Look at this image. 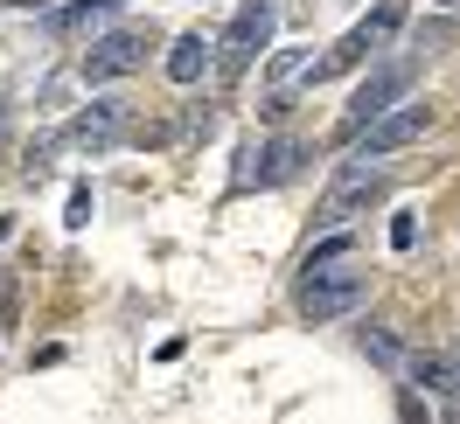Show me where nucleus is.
I'll return each instance as SVG.
<instances>
[{"mask_svg": "<svg viewBox=\"0 0 460 424\" xmlns=\"http://www.w3.org/2000/svg\"><path fill=\"white\" fill-rule=\"evenodd\" d=\"M384 195H391V174H384V168H370V160H342L335 181H328L321 202H314V223L321 229H342L349 216H370Z\"/></svg>", "mask_w": 460, "mask_h": 424, "instance_id": "obj_3", "label": "nucleus"}, {"mask_svg": "<svg viewBox=\"0 0 460 424\" xmlns=\"http://www.w3.org/2000/svg\"><path fill=\"white\" fill-rule=\"evenodd\" d=\"M209 63H217V42H209L202 29L174 35V49H168V77H174V84H196V77L209 70Z\"/></svg>", "mask_w": 460, "mask_h": 424, "instance_id": "obj_10", "label": "nucleus"}, {"mask_svg": "<svg viewBox=\"0 0 460 424\" xmlns=\"http://www.w3.org/2000/svg\"><path fill=\"white\" fill-rule=\"evenodd\" d=\"M272 22H279V7H272V0H244V7H237V22L224 29V42H217V70H224V77H244V70L265 56Z\"/></svg>", "mask_w": 460, "mask_h": 424, "instance_id": "obj_6", "label": "nucleus"}, {"mask_svg": "<svg viewBox=\"0 0 460 424\" xmlns=\"http://www.w3.org/2000/svg\"><path fill=\"white\" fill-rule=\"evenodd\" d=\"M119 7H126V0H77V7H63V14H57V29L63 35H84V29H98L105 14H119Z\"/></svg>", "mask_w": 460, "mask_h": 424, "instance_id": "obj_12", "label": "nucleus"}, {"mask_svg": "<svg viewBox=\"0 0 460 424\" xmlns=\"http://www.w3.org/2000/svg\"><path fill=\"white\" fill-rule=\"evenodd\" d=\"M432 7H439V14H460V0H432Z\"/></svg>", "mask_w": 460, "mask_h": 424, "instance_id": "obj_20", "label": "nucleus"}, {"mask_svg": "<svg viewBox=\"0 0 460 424\" xmlns=\"http://www.w3.org/2000/svg\"><path fill=\"white\" fill-rule=\"evenodd\" d=\"M14 320H22V279L0 272V327H14Z\"/></svg>", "mask_w": 460, "mask_h": 424, "instance_id": "obj_16", "label": "nucleus"}, {"mask_svg": "<svg viewBox=\"0 0 460 424\" xmlns=\"http://www.w3.org/2000/svg\"><path fill=\"white\" fill-rule=\"evenodd\" d=\"M432 133V105L426 98H404V105H391V112L376 118V125H363L356 133V160H391V153H404V146H419Z\"/></svg>", "mask_w": 460, "mask_h": 424, "instance_id": "obj_5", "label": "nucleus"}, {"mask_svg": "<svg viewBox=\"0 0 460 424\" xmlns=\"http://www.w3.org/2000/svg\"><path fill=\"white\" fill-rule=\"evenodd\" d=\"M63 223H70V229H84V223H91V188H84V181L70 188V216H63Z\"/></svg>", "mask_w": 460, "mask_h": 424, "instance_id": "obj_18", "label": "nucleus"}, {"mask_svg": "<svg viewBox=\"0 0 460 424\" xmlns=\"http://www.w3.org/2000/svg\"><path fill=\"white\" fill-rule=\"evenodd\" d=\"M356 251V237H349V229H335V237H321L314 251H307V264H335V257H349Z\"/></svg>", "mask_w": 460, "mask_h": 424, "instance_id": "obj_15", "label": "nucleus"}, {"mask_svg": "<svg viewBox=\"0 0 460 424\" xmlns=\"http://www.w3.org/2000/svg\"><path fill=\"white\" fill-rule=\"evenodd\" d=\"M370 299V272L356 264V257H335V264H307V279H300V292H293V307H300V320H314V327H328V320H349V313Z\"/></svg>", "mask_w": 460, "mask_h": 424, "instance_id": "obj_1", "label": "nucleus"}, {"mask_svg": "<svg viewBox=\"0 0 460 424\" xmlns=\"http://www.w3.org/2000/svg\"><path fill=\"white\" fill-rule=\"evenodd\" d=\"M404 376H411L419 390H447V362H439V355H404Z\"/></svg>", "mask_w": 460, "mask_h": 424, "instance_id": "obj_14", "label": "nucleus"}, {"mask_svg": "<svg viewBox=\"0 0 460 424\" xmlns=\"http://www.w3.org/2000/svg\"><path fill=\"white\" fill-rule=\"evenodd\" d=\"M447 424H460V396H454V403H447Z\"/></svg>", "mask_w": 460, "mask_h": 424, "instance_id": "obj_21", "label": "nucleus"}, {"mask_svg": "<svg viewBox=\"0 0 460 424\" xmlns=\"http://www.w3.org/2000/svg\"><path fill=\"white\" fill-rule=\"evenodd\" d=\"M363 355L384 362V368H404V341L391 334V327H363Z\"/></svg>", "mask_w": 460, "mask_h": 424, "instance_id": "obj_13", "label": "nucleus"}, {"mask_svg": "<svg viewBox=\"0 0 460 424\" xmlns=\"http://www.w3.org/2000/svg\"><path fill=\"white\" fill-rule=\"evenodd\" d=\"M404 14H411V7H404V0H376L370 14H363V22H356V29H349L342 42H335V49H328V56L314 63V70H307V84H321V77H342V70H356V63H370V56H384V49H391V42H398V29H404Z\"/></svg>", "mask_w": 460, "mask_h": 424, "instance_id": "obj_2", "label": "nucleus"}, {"mask_svg": "<svg viewBox=\"0 0 460 424\" xmlns=\"http://www.w3.org/2000/svg\"><path fill=\"white\" fill-rule=\"evenodd\" d=\"M314 160V146L307 140H272V146H244V168H237V188H279V181H293V174Z\"/></svg>", "mask_w": 460, "mask_h": 424, "instance_id": "obj_8", "label": "nucleus"}, {"mask_svg": "<svg viewBox=\"0 0 460 424\" xmlns=\"http://www.w3.org/2000/svg\"><path fill=\"white\" fill-rule=\"evenodd\" d=\"M146 49H154V29H112V35H98L84 49V84H119V77H133L146 63Z\"/></svg>", "mask_w": 460, "mask_h": 424, "instance_id": "obj_7", "label": "nucleus"}, {"mask_svg": "<svg viewBox=\"0 0 460 424\" xmlns=\"http://www.w3.org/2000/svg\"><path fill=\"white\" fill-rule=\"evenodd\" d=\"M447 390H460V348L447 355Z\"/></svg>", "mask_w": 460, "mask_h": 424, "instance_id": "obj_19", "label": "nucleus"}, {"mask_svg": "<svg viewBox=\"0 0 460 424\" xmlns=\"http://www.w3.org/2000/svg\"><path fill=\"white\" fill-rule=\"evenodd\" d=\"M314 70V56L307 49H272V63H265V98H279V91H293L300 77Z\"/></svg>", "mask_w": 460, "mask_h": 424, "instance_id": "obj_11", "label": "nucleus"}, {"mask_svg": "<svg viewBox=\"0 0 460 424\" xmlns=\"http://www.w3.org/2000/svg\"><path fill=\"white\" fill-rule=\"evenodd\" d=\"M411 84H419V56H398V63H376L370 77L356 84V98H349V112H342V140H356L363 125H376V118L391 112V105H404L411 98Z\"/></svg>", "mask_w": 460, "mask_h": 424, "instance_id": "obj_4", "label": "nucleus"}, {"mask_svg": "<svg viewBox=\"0 0 460 424\" xmlns=\"http://www.w3.org/2000/svg\"><path fill=\"white\" fill-rule=\"evenodd\" d=\"M411 244H419V216L398 209V216H391V251H411Z\"/></svg>", "mask_w": 460, "mask_h": 424, "instance_id": "obj_17", "label": "nucleus"}, {"mask_svg": "<svg viewBox=\"0 0 460 424\" xmlns=\"http://www.w3.org/2000/svg\"><path fill=\"white\" fill-rule=\"evenodd\" d=\"M126 118H133V105H126V98H98V105H84V112L70 118V146H84V153H105V146L126 133Z\"/></svg>", "mask_w": 460, "mask_h": 424, "instance_id": "obj_9", "label": "nucleus"}]
</instances>
